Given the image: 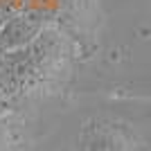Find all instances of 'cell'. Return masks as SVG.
Listing matches in <instances>:
<instances>
[{
  "label": "cell",
  "instance_id": "1",
  "mask_svg": "<svg viewBox=\"0 0 151 151\" xmlns=\"http://www.w3.org/2000/svg\"><path fill=\"white\" fill-rule=\"evenodd\" d=\"M63 59V38L45 27L29 45L0 54V93L7 99L34 90L45 81Z\"/></svg>",
  "mask_w": 151,
  "mask_h": 151
},
{
  "label": "cell",
  "instance_id": "4",
  "mask_svg": "<svg viewBox=\"0 0 151 151\" xmlns=\"http://www.w3.org/2000/svg\"><path fill=\"white\" fill-rule=\"evenodd\" d=\"M7 108H9V99H7V97H5V95H2V93H0V115H2V113H5V111H7Z\"/></svg>",
  "mask_w": 151,
  "mask_h": 151
},
{
  "label": "cell",
  "instance_id": "3",
  "mask_svg": "<svg viewBox=\"0 0 151 151\" xmlns=\"http://www.w3.org/2000/svg\"><path fill=\"white\" fill-rule=\"evenodd\" d=\"M7 147H9V124L5 115H0V151H7Z\"/></svg>",
  "mask_w": 151,
  "mask_h": 151
},
{
  "label": "cell",
  "instance_id": "2",
  "mask_svg": "<svg viewBox=\"0 0 151 151\" xmlns=\"http://www.w3.org/2000/svg\"><path fill=\"white\" fill-rule=\"evenodd\" d=\"M45 29L43 18L34 14H14L7 16L0 25V54L2 52L20 50L29 45L34 38Z\"/></svg>",
  "mask_w": 151,
  "mask_h": 151
}]
</instances>
